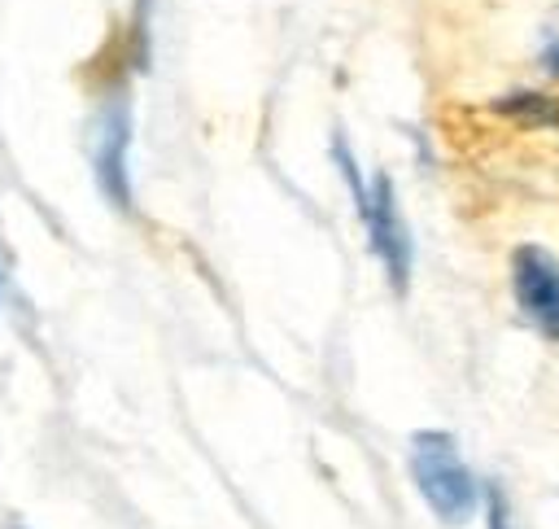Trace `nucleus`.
I'll return each instance as SVG.
<instances>
[{
  "instance_id": "6",
  "label": "nucleus",
  "mask_w": 559,
  "mask_h": 529,
  "mask_svg": "<svg viewBox=\"0 0 559 529\" xmlns=\"http://www.w3.org/2000/svg\"><path fill=\"white\" fill-rule=\"evenodd\" d=\"M480 525L485 529H515V512L511 498L498 481H485V507H480Z\"/></svg>"
},
{
  "instance_id": "7",
  "label": "nucleus",
  "mask_w": 559,
  "mask_h": 529,
  "mask_svg": "<svg viewBox=\"0 0 559 529\" xmlns=\"http://www.w3.org/2000/svg\"><path fill=\"white\" fill-rule=\"evenodd\" d=\"M537 70H542V79H546L550 87H559V17H550V22H546V31H542Z\"/></svg>"
},
{
  "instance_id": "4",
  "label": "nucleus",
  "mask_w": 559,
  "mask_h": 529,
  "mask_svg": "<svg viewBox=\"0 0 559 529\" xmlns=\"http://www.w3.org/2000/svg\"><path fill=\"white\" fill-rule=\"evenodd\" d=\"M87 157H92L100 197L118 210H131V105L127 96H114L96 109L87 127Z\"/></svg>"
},
{
  "instance_id": "1",
  "label": "nucleus",
  "mask_w": 559,
  "mask_h": 529,
  "mask_svg": "<svg viewBox=\"0 0 559 529\" xmlns=\"http://www.w3.org/2000/svg\"><path fill=\"white\" fill-rule=\"evenodd\" d=\"M406 472L437 525L463 529L485 507V481L467 463L463 446L445 428H419L406 442Z\"/></svg>"
},
{
  "instance_id": "2",
  "label": "nucleus",
  "mask_w": 559,
  "mask_h": 529,
  "mask_svg": "<svg viewBox=\"0 0 559 529\" xmlns=\"http://www.w3.org/2000/svg\"><path fill=\"white\" fill-rule=\"evenodd\" d=\"M507 293L515 315L550 345H559V254L524 240L507 258Z\"/></svg>"
},
{
  "instance_id": "5",
  "label": "nucleus",
  "mask_w": 559,
  "mask_h": 529,
  "mask_svg": "<svg viewBox=\"0 0 559 529\" xmlns=\"http://www.w3.org/2000/svg\"><path fill=\"white\" fill-rule=\"evenodd\" d=\"M489 114L524 136H550L559 131V92L550 83H524V87H511L502 92Z\"/></svg>"
},
{
  "instance_id": "3",
  "label": "nucleus",
  "mask_w": 559,
  "mask_h": 529,
  "mask_svg": "<svg viewBox=\"0 0 559 529\" xmlns=\"http://www.w3.org/2000/svg\"><path fill=\"white\" fill-rule=\"evenodd\" d=\"M358 223H362V232H367L371 258L380 262L389 289L402 297V293L411 289V271H415V240H411L402 201H397V192H393V179H389L384 171L371 175V192H367V205L358 210Z\"/></svg>"
}]
</instances>
